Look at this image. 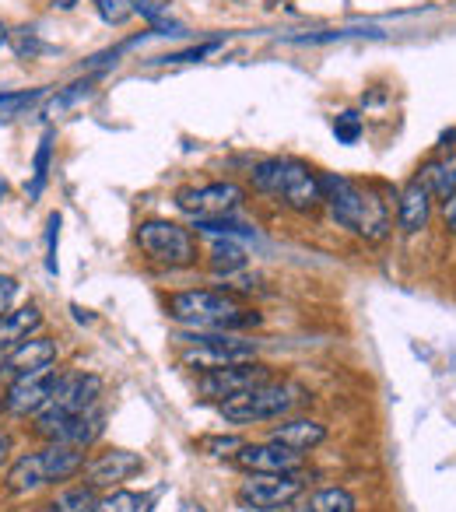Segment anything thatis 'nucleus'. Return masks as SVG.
Segmentation results:
<instances>
[{
    "label": "nucleus",
    "instance_id": "a878e982",
    "mask_svg": "<svg viewBox=\"0 0 456 512\" xmlns=\"http://www.w3.org/2000/svg\"><path fill=\"white\" fill-rule=\"evenodd\" d=\"M95 11H99V18L106 25H113V29H120V25H127L130 18L137 15V0H92Z\"/></svg>",
    "mask_w": 456,
    "mask_h": 512
},
{
    "label": "nucleus",
    "instance_id": "1a4fd4ad",
    "mask_svg": "<svg viewBox=\"0 0 456 512\" xmlns=\"http://www.w3.org/2000/svg\"><path fill=\"white\" fill-rule=\"evenodd\" d=\"M57 379H60L57 365H43V369L11 376L8 390H4V411H8L11 418H36V414L53 400Z\"/></svg>",
    "mask_w": 456,
    "mask_h": 512
},
{
    "label": "nucleus",
    "instance_id": "7ed1b4c3",
    "mask_svg": "<svg viewBox=\"0 0 456 512\" xmlns=\"http://www.w3.org/2000/svg\"><path fill=\"white\" fill-rule=\"evenodd\" d=\"M250 183L257 193L281 200L295 214H316L323 207L320 172L299 158H264L253 165Z\"/></svg>",
    "mask_w": 456,
    "mask_h": 512
},
{
    "label": "nucleus",
    "instance_id": "9d476101",
    "mask_svg": "<svg viewBox=\"0 0 456 512\" xmlns=\"http://www.w3.org/2000/svg\"><path fill=\"white\" fill-rule=\"evenodd\" d=\"M246 200V190L232 179L225 183H207V186H186L176 193V207L183 214H190L193 221L204 218H225V214H236Z\"/></svg>",
    "mask_w": 456,
    "mask_h": 512
},
{
    "label": "nucleus",
    "instance_id": "9b49d317",
    "mask_svg": "<svg viewBox=\"0 0 456 512\" xmlns=\"http://www.w3.org/2000/svg\"><path fill=\"white\" fill-rule=\"evenodd\" d=\"M271 369L264 362H239V365H225V369H211V372H200L197 376V393L204 400H225L239 397V393L253 390V386H264L271 383Z\"/></svg>",
    "mask_w": 456,
    "mask_h": 512
},
{
    "label": "nucleus",
    "instance_id": "f704fd0d",
    "mask_svg": "<svg viewBox=\"0 0 456 512\" xmlns=\"http://www.w3.org/2000/svg\"><path fill=\"white\" fill-rule=\"evenodd\" d=\"M15 295H18V281L11 278V274H0V316H4L11 309Z\"/></svg>",
    "mask_w": 456,
    "mask_h": 512
},
{
    "label": "nucleus",
    "instance_id": "c85d7f7f",
    "mask_svg": "<svg viewBox=\"0 0 456 512\" xmlns=\"http://www.w3.org/2000/svg\"><path fill=\"white\" fill-rule=\"evenodd\" d=\"M334 137L341 144H355L362 137V116L358 113H341L334 120Z\"/></svg>",
    "mask_w": 456,
    "mask_h": 512
},
{
    "label": "nucleus",
    "instance_id": "72a5a7b5",
    "mask_svg": "<svg viewBox=\"0 0 456 512\" xmlns=\"http://www.w3.org/2000/svg\"><path fill=\"white\" fill-rule=\"evenodd\" d=\"M50 232H46V242H50V256H46V267L50 274H57V235H60V214H50Z\"/></svg>",
    "mask_w": 456,
    "mask_h": 512
},
{
    "label": "nucleus",
    "instance_id": "2f4dec72",
    "mask_svg": "<svg viewBox=\"0 0 456 512\" xmlns=\"http://www.w3.org/2000/svg\"><path fill=\"white\" fill-rule=\"evenodd\" d=\"M221 46V39H211V43H200V46H190V50L183 53H169V57H158L162 64H193V60L207 57V53H214Z\"/></svg>",
    "mask_w": 456,
    "mask_h": 512
},
{
    "label": "nucleus",
    "instance_id": "e433bc0d",
    "mask_svg": "<svg viewBox=\"0 0 456 512\" xmlns=\"http://www.w3.org/2000/svg\"><path fill=\"white\" fill-rule=\"evenodd\" d=\"M442 218H446L449 232H456V193L449 200H442Z\"/></svg>",
    "mask_w": 456,
    "mask_h": 512
},
{
    "label": "nucleus",
    "instance_id": "f3484780",
    "mask_svg": "<svg viewBox=\"0 0 456 512\" xmlns=\"http://www.w3.org/2000/svg\"><path fill=\"white\" fill-rule=\"evenodd\" d=\"M57 355H60L57 341H53V337L36 334V337H29L25 344H18V348L11 351L8 358H0V362H4V369H8L11 376H18V372H32V369H43V365H57Z\"/></svg>",
    "mask_w": 456,
    "mask_h": 512
},
{
    "label": "nucleus",
    "instance_id": "f8f14e48",
    "mask_svg": "<svg viewBox=\"0 0 456 512\" xmlns=\"http://www.w3.org/2000/svg\"><path fill=\"white\" fill-rule=\"evenodd\" d=\"M232 463H236L239 470H246V474H302L306 470V460H302V453H295V449L281 446V442H243L239 446V453L232 456Z\"/></svg>",
    "mask_w": 456,
    "mask_h": 512
},
{
    "label": "nucleus",
    "instance_id": "20e7f679",
    "mask_svg": "<svg viewBox=\"0 0 456 512\" xmlns=\"http://www.w3.org/2000/svg\"><path fill=\"white\" fill-rule=\"evenodd\" d=\"M85 449L67 446V442H46L36 453H22L8 467V488L15 495H29V491L50 488V484L71 481L81 477L85 470Z\"/></svg>",
    "mask_w": 456,
    "mask_h": 512
},
{
    "label": "nucleus",
    "instance_id": "7c9ffc66",
    "mask_svg": "<svg viewBox=\"0 0 456 512\" xmlns=\"http://www.w3.org/2000/svg\"><path fill=\"white\" fill-rule=\"evenodd\" d=\"M43 95H46L43 88H36V92H0V113H18V109L32 106Z\"/></svg>",
    "mask_w": 456,
    "mask_h": 512
},
{
    "label": "nucleus",
    "instance_id": "4be33fe9",
    "mask_svg": "<svg viewBox=\"0 0 456 512\" xmlns=\"http://www.w3.org/2000/svg\"><path fill=\"white\" fill-rule=\"evenodd\" d=\"M151 509V498L148 495H137V491L127 488H113L109 495H102L95 502L92 512H148Z\"/></svg>",
    "mask_w": 456,
    "mask_h": 512
},
{
    "label": "nucleus",
    "instance_id": "0eeeda50",
    "mask_svg": "<svg viewBox=\"0 0 456 512\" xmlns=\"http://www.w3.org/2000/svg\"><path fill=\"white\" fill-rule=\"evenodd\" d=\"M137 249L148 256L151 264L162 267H193L197 264V239L186 225L169 218H151L137 225Z\"/></svg>",
    "mask_w": 456,
    "mask_h": 512
},
{
    "label": "nucleus",
    "instance_id": "39448f33",
    "mask_svg": "<svg viewBox=\"0 0 456 512\" xmlns=\"http://www.w3.org/2000/svg\"><path fill=\"white\" fill-rule=\"evenodd\" d=\"M302 400H309L302 386L271 379V383L253 386V390H246V393H239V397L218 404V411H221V418L232 421V425H260V421L288 418Z\"/></svg>",
    "mask_w": 456,
    "mask_h": 512
},
{
    "label": "nucleus",
    "instance_id": "f03ea898",
    "mask_svg": "<svg viewBox=\"0 0 456 512\" xmlns=\"http://www.w3.org/2000/svg\"><path fill=\"white\" fill-rule=\"evenodd\" d=\"M169 320L186 330H211V334H236V330L257 327L260 313L246 309L236 295L214 292V288H190L169 299Z\"/></svg>",
    "mask_w": 456,
    "mask_h": 512
},
{
    "label": "nucleus",
    "instance_id": "412c9836",
    "mask_svg": "<svg viewBox=\"0 0 456 512\" xmlns=\"http://www.w3.org/2000/svg\"><path fill=\"white\" fill-rule=\"evenodd\" d=\"M99 502V491L92 484H74V488H60L57 495L46 502V512H92Z\"/></svg>",
    "mask_w": 456,
    "mask_h": 512
},
{
    "label": "nucleus",
    "instance_id": "aec40b11",
    "mask_svg": "<svg viewBox=\"0 0 456 512\" xmlns=\"http://www.w3.org/2000/svg\"><path fill=\"white\" fill-rule=\"evenodd\" d=\"M102 428H106V414H102V407H92V411H85V414H74V418L64 425V432H60L57 442L88 449V446H95V442H99Z\"/></svg>",
    "mask_w": 456,
    "mask_h": 512
},
{
    "label": "nucleus",
    "instance_id": "bb28decb",
    "mask_svg": "<svg viewBox=\"0 0 456 512\" xmlns=\"http://www.w3.org/2000/svg\"><path fill=\"white\" fill-rule=\"evenodd\" d=\"M92 95V81H74V85H67L64 92L57 95V99L46 106V116H60L64 109H71V106H78L81 99H88Z\"/></svg>",
    "mask_w": 456,
    "mask_h": 512
},
{
    "label": "nucleus",
    "instance_id": "423d86ee",
    "mask_svg": "<svg viewBox=\"0 0 456 512\" xmlns=\"http://www.w3.org/2000/svg\"><path fill=\"white\" fill-rule=\"evenodd\" d=\"M179 341H183L179 362L190 365V369H197V372L225 369V365H239V362H257V355H260V344L250 341V337H239V334L183 330Z\"/></svg>",
    "mask_w": 456,
    "mask_h": 512
},
{
    "label": "nucleus",
    "instance_id": "dca6fc26",
    "mask_svg": "<svg viewBox=\"0 0 456 512\" xmlns=\"http://www.w3.org/2000/svg\"><path fill=\"white\" fill-rule=\"evenodd\" d=\"M39 327H43V309H39L36 302L8 309V313L0 316V358H8L18 344H25L29 337H36Z\"/></svg>",
    "mask_w": 456,
    "mask_h": 512
},
{
    "label": "nucleus",
    "instance_id": "6ab92c4d",
    "mask_svg": "<svg viewBox=\"0 0 456 512\" xmlns=\"http://www.w3.org/2000/svg\"><path fill=\"white\" fill-rule=\"evenodd\" d=\"M421 176H425L432 197H439V200L453 197V193H456V144H453V148H449V144H442L439 155H435L432 162H425Z\"/></svg>",
    "mask_w": 456,
    "mask_h": 512
},
{
    "label": "nucleus",
    "instance_id": "b1692460",
    "mask_svg": "<svg viewBox=\"0 0 456 512\" xmlns=\"http://www.w3.org/2000/svg\"><path fill=\"white\" fill-rule=\"evenodd\" d=\"M246 267V253L236 246L232 239H225V242H214V249H211V271L214 274H236V271H243Z\"/></svg>",
    "mask_w": 456,
    "mask_h": 512
},
{
    "label": "nucleus",
    "instance_id": "ddd939ff",
    "mask_svg": "<svg viewBox=\"0 0 456 512\" xmlns=\"http://www.w3.org/2000/svg\"><path fill=\"white\" fill-rule=\"evenodd\" d=\"M144 470L141 453H130V449H106V453L85 460V470H81V481L92 484L95 491L102 488H120L123 481H130L134 474Z\"/></svg>",
    "mask_w": 456,
    "mask_h": 512
},
{
    "label": "nucleus",
    "instance_id": "f257e3e1",
    "mask_svg": "<svg viewBox=\"0 0 456 512\" xmlns=\"http://www.w3.org/2000/svg\"><path fill=\"white\" fill-rule=\"evenodd\" d=\"M323 207L330 211V218L341 228H348L351 235L365 242H386L393 228L390 218V200L379 193L376 183H358V179L337 176V172H323Z\"/></svg>",
    "mask_w": 456,
    "mask_h": 512
},
{
    "label": "nucleus",
    "instance_id": "5701e85b",
    "mask_svg": "<svg viewBox=\"0 0 456 512\" xmlns=\"http://www.w3.org/2000/svg\"><path fill=\"white\" fill-rule=\"evenodd\" d=\"M306 512H358V498L348 488H320L309 498Z\"/></svg>",
    "mask_w": 456,
    "mask_h": 512
},
{
    "label": "nucleus",
    "instance_id": "473e14b6",
    "mask_svg": "<svg viewBox=\"0 0 456 512\" xmlns=\"http://www.w3.org/2000/svg\"><path fill=\"white\" fill-rule=\"evenodd\" d=\"M11 43H15L18 57H32V53L43 50V43H39V36H36V32H32V29H18V32H11Z\"/></svg>",
    "mask_w": 456,
    "mask_h": 512
},
{
    "label": "nucleus",
    "instance_id": "393cba45",
    "mask_svg": "<svg viewBox=\"0 0 456 512\" xmlns=\"http://www.w3.org/2000/svg\"><path fill=\"white\" fill-rule=\"evenodd\" d=\"M193 228L204 235H225V239H253V228L243 225V221H236L232 214H225V218H204V221H193Z\"/></svg>",
    "mask_w": 456,
    "mask_h": 512
},
{
    "label": "nucleus",
    "instance_id": "4468645a",
    "mask_svg": "<svg viewBox=\"0 0 456 512\" xmlns=\"http://www.w3.org/2000/svg\"><path fill=\"white\" fill-rule=\"evenodd\" d=\"M102 397V379L95 372L74 369V372H60L57 390H53V400L46 407H57L64 414H85L92 407H99Z\"/></svg>",
    "mask_w": 456,
    "mask_h": 512
},
{
    "label": "nucleus",
    "instance_id": "c9c22d12",
    "mask_svg": "<svg viewBox=\"0 0 456 512\" xmlns=\"http://www.w3.org/2000/svg\"><path fill=\"white\" fill-rule=\"evenodd\" d=\"M11 453H15V442H11L8 432H0V470L11 463Z\"/></svg>",
    "mask_w": 456,
    "mask_h": 512
},
{
    "label": "nucleus",
    "instance_id": "c756f323",
    "mask_svg": "<svg viewBox=\"0 0 456 512\" xmlns=\"http://www.w3.org/2000/svg\"><path fill=\"white\" fill-rule=\"evenodd\" d=\"M50 134L43 137V144H39V151H36V172H32V190H29V197H39V190H43V183H46V169H50Z\"/></svg>",
    "mask_w": 456,
    "mask_h": 512
},
{
    "label": "nucleus",
    "instance_id": "4c0bfd02",
    "mask_svg": "<svg viewBox=\"0 0 456 512\" xmlns=\"http://www.w3.org/2000/svg\"><path fill=\"white\" fill-rule=\"evenodd\" d=\"M8 39H11V32H8V29H4V25H0V46L8 43Z\"/></svg>",
    "mask_w": 456,
    "mask_h": 512
},
{
    "label": "nucleus",
    "instance_id": "6e6552de",
    "mask_svg": "<svg viewBox=\"0 0 456 512\" xmlns=\"http://www.w3.org/2000/svg\"><path fill=\"white\" fill-rule=\"evenodd\" d=\"M306 491V474H246L236 502L250 512H278Z\"/></svg>",
    "mask_w": 456,
    "mask_h": 512
},
{
    "label": "nucleus",
    "instance_id": "2eb2a0df",
    "mask_svg": "<svg viewBox=\"0 0 456 512\" xmlns=\"http://www.w3.org/2000/svg\"><path fill=\"white\" fill-rule=\"evenodd\" d=\"M428 218H432V190H428L425 176H414L404 183V190H400L397 197V221L400 228H404L407 235L421 232V228L428 225Z\"/></svg>",
    "mask_w": 456,
    "mask_h": 512
},
{
    "label": "nucleus",
    "instance_id": "cd10ccee",
    "mask_svg": "<svg viewBox=\"0 0 456 512\" xmlns=\"http://www.w3.org/2000/svg\"><path fill=\"white\" fill-rule=\"evenodd\" d=\"M239 446H243L239 435H207V439H200V449L207 456H228V460L239 453Z\"/></svg>",
    "mask_w": 456,
    "mask_h": 512
},
{
    "label": "nucleus",
    "instance_id": "a211bd4d",
    "mask_svg": "<svg viewBox=\"0 0 456 512\" xmlns=\"http://www.w3.org/2000/svg\"><path fill=\"white\" fill-rule=\"evenodd\" d=\"M323 439H327V425H320L313 418H281V425L271 428V442H281V446L295 449V453H309Z\"/></svg>",
    "mask_w": 456,
    "mask_h": 512
}]
</instances>
